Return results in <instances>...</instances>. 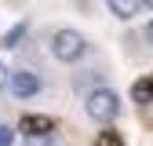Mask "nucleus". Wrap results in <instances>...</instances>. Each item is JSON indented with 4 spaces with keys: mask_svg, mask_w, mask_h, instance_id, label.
Instances as JSON below:
<instances>
[{
    "mask_svg": "<svg viewBox=\"0 0 153 146\" xmlns=\"http://www.w3.org/2000/svg\"><path fill=\"white\" fill-rule=\"evenodd\" d=\"M84 106H88V117H91V121H99V124H109L113 117L120 113V99H117V91L106 88V84L91 88V91H88V99H84Z\"/></svg>",
    "mask_w": 153,
    "mask_h": 146,
    "instance_id": "f257e3e1",
    "label": "nucleus"
},
{
    "mask_svg": "<svg viewBox=\"0 0 153 146\" xmlns=\"http://www.w3.org/2000/svg\"><path fill=\"white\" fill-rule=\"evenodd\" d=\"M48 48H51V55L59 62H76V59H84V51H88V44H84V36L76 33V29H55L51 33V40H48Z\"/></svg>",
    "mask_w": 153,
    "mask_h": 146,
    "instance_id": "f03ea898",
    "label": "nucleus"
},
{
    "mask_svg": "<svg viewBox=\"0 0 153 146\" xmlns=\"http://www.w3.org/2000/svg\"><path fill=\"white\" fill-rule=\"evenodd\" d=\"M7 91L18 102H26V99H36L44 91V80H40V73H33V69H18V73L7 77Z\"/></svg>",
    "mask_w": 153,
    "mask_h": 146,
    "instance_id": "7ed1b4c3",
    "label": "nucleus"
},
{
    "mask_svg": "<svg viewBox=\"0 0 153 146\" xmlns=\"http://www.w3.org/2000/svg\"><path fill=\"white\" fill-rule=\"evenodd\" d=\"M51 128H55V121L44 117V113H26L18 121V132L22 135H51Z\"/></svg>",
    "mask_w": 153,
    "mask_h": 146,
    "instance_id": "20e7f679",
    "label": "nucleus"
},
{
    "mask_svg": "<svg viewBox=\"0 0 153 146\" xmlns=\"http://www.w3.org/2000/svg\"><path fill=\"white\" fill-rule=\"evenodd\" d=\"M131 99H135L139 106H149L153 102V77H139L135 84H131Z\"/></svg>",
    "mask_w": 153,
    "mask_h": 146,
    "instance_id": "39448f33",
    "label": "nucleus"
},
{
    "mask_svg": "<svg viewBox=\"0 0 153 146\" xmlns=\"http://www.w3.org/2000/svg\"><path fill=\"white\" fill-rule=\"evenodd\" d=\"M106 7H109V15H117V18H135L139 15V0H106Z\"/></svg>",
    "mask_w": 153,
    "mask_h": 146,
    "instance_id": "423d86ee",
    "label": "nucleus"
},
{
    "mask_svg": "<svg viewBox=\"0 0 153 146\" xmlns=\"http://www.w3.org/2000/svg\"><path fill=\"white\" fill-rule=\"evenodd\" d=\"M22 36H26V22H18V26H15V29L4 36V48H15L18 40H22Z\"/></svg>",
    "mask_w": 153,
    "mask_h": 146,
    "instance_id": "0eeeda50",
    "label": "nucleus"
},
{
    "mask_svg": "<svg viewBox=\"0 0 153 146\" xmlns=\"http://www.w3.org/2000/svg\"><path fill=\"white\" fill-rule=\"evenodd\" d=\"M22 146H59V142H55L51 135H26V142Z\"/></svg>",
    "mask_w": 153,
    "mask_h": 146,
    "instance_id": "6e6552de",
    "label": "nucleus"
},
{
    "mask_svg": "<svg viewBox=\"0 0 153 146\" xmlns=\"http://www.w3.org/2000/svg\"><path fill=\"white\" fill-rule=\"evenodd\" d=\"M95 146H124V142H120V135H113V132H102Z\"/></svg>",
    "mask_w": 153,
    "mask_h": 146,
    "instance_id": "1a4fd4ad",
    "label": "nucleus"
},
{
    "mask_svg": "<svg viewBox=\"0 0 153 146\" xmlns=\"http://www.w3.org/2000/svg\"><path fill=\"white\" fill-rule=\"evenodd\" d=\"M11 139H15V132L7 124H0V146H11Z\"/></svg>",
    "mask_w": 153,
    "mask_h": 146,
    "instance_id": "9d476101",
    "label": "nucleus"
},
{
    "mask_svg": "<svg viewBox=\"0 0 153 146\" xmlns=\"http://www.w3.org/2000/svg\"><path fill=\"white\" fill-rule=\"evenodd\" d=\"M7 77H11V73H7V66H4V59H0V91L7 88Z\"/></svg>",
    "mask_w": 153,
    "mask_h": 146,
    "instance_id": "9b49d317",
    "label": "nucleus"
},
{
    "mask_svg": "<svg viewBox=\"0 0 153 146\" xmlns=\"http://www.w3.org/2000/svg\"><path fill=\"white\" fill-rule=\"evenodd\" d=\"M146 40H149V48H153V22L146 26Z\"/></svg>",
    "mask_w": 153,
    "mask_h": 146,
    "instance_id": "f8f14e48",
    "label": "nucleus"
},
{
    "mask_svg": "<svg viewBox=\"0 0 153 146\" xmlns=\"http://www.w3.org/2000/svg\"><path fill=\"white\" fill-rule=\"evenodd\" d=\"M139 4H142V7H153V0H139Z\"/></svg>",
    "mask_w": 153,
    "mask_h": 146,
    "instance_id": "ddd939ff",
    "label": "nucleus"
}]
</instances>
